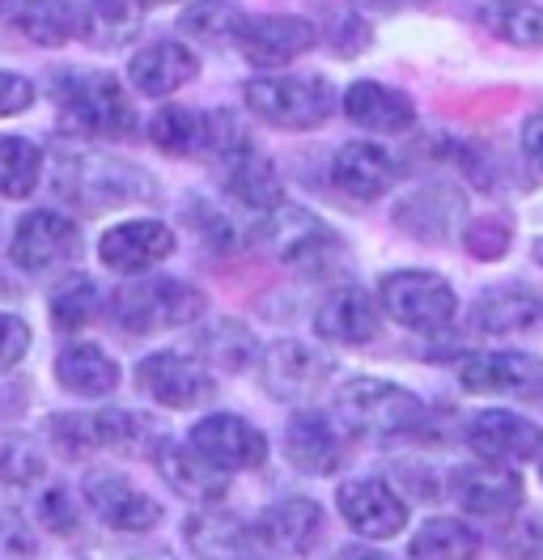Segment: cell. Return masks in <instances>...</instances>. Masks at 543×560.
I'll use <instances>...</instances> for the list:
<instances>
[{"mask_svg": "<svg viewBox=\"0 0 543 560\" xmlns=\"http://www.w3.org/2000/svg\"><path fill=\"white\" fill-rule=\"evenodd\" d=\"M77 489L85 497L90 518L115 535H153L166 523V505L145 485H136V476H128L124 467H111V463L85 467Z\"/></svg>", "mask_w": 543, "mask_h": 560, "instance_id": "cell-8", "label": "cell"}, {"mask_svg": "<svg viewBox=\"0 0 543 560\" xmlns=\"http://www.w3.org/2000/svg\"><path fill=\"white\" fill-rule=\"evenodd\" d=\"M94 433H99V451L102 455H119V458H149L162 429L153 412H140V408H94Z\"/></svg>", "mask_w": 543, "mask_h": 560, "instance_id": "cell-33", "label": "cell"}, {"mask_svg": "<svg viewBox=\"0 0 543 560\" xmlns=\"http://www.w3.org/2000/svg\"><path fill=\"white\" fill-rule=\"evenodd\" d=\"M149 467H153L158 480H162L178 501H187V505H221V501L230 497V485H234L230 471H221V467L208 463L192 442H178V438H170V433L158 438V446H153V455H149Z\"/></svg>", "mask_w": 543, "mask_h": 560, "instance_id": "cell-17", "label": "cell"}, {"mask_svg": "<svg viewBox=\"0 0 543 560\" xmlns=\"http://www.w3.org/2000/svg\"><path fill=\"white\" fill-rule=\"evenodd\" d=\"M509 246H513V225H509V217L501 212H484V217H475L463 225V250L480 259V264H497V259H506Z\"/></svg>", "mask_w": 543, "mask_h": 560, "instance_id": "cell-46", "label": "cell"}, {"mask_svg": "<svg viewBox=\"0 0 543 560\" xmlns=\"http://www.w3.org/2000/svg\"><path fill=\"white\" fill-rule=\"evenodd\" d=\"M34 345V327L18 311H0V374H13Z\"/></svg>", "mask_w": 543, "mask_h": 560, "instance_id": "cell-48", "label": "cell"}, {"mask_svg": "<svg viewBox=\"0 0 543 560\" xmlns=\"http://www.w3.org/2000/svg\"><path fill=\"white\" fill-rule=\"evenodd\" d=\"M38 552H43V539L31 518L13 505H0V560H34Z\"/></svg>", "mask_w": 543, "mask_h": 560, "instance_id": "cell-47", "label": "cell"}, {"mask_svg": "<svg viewBox=\"0 0 543 560\" xmlns=\"http://www.w3.org/2000/svg\"><path fill=\"white\" fill-rule=\"evenodd\" d=\"M81 255V225L60 209H31L18 217L9 234V259L13 268L43 277L56 272Z\"/></svg>", "mask_w": 543, "mask_h": 560, "instance_id": "cell-13", "label": "cell"}, {"mask_svg": "<svg viewBox=\"0 0 543 560\" xmlns=\"http://www.w3.org/2000/svg\"><path fill=\"white\" fill-rule=\"evenodd\" d=\"M531 255H535V264L543 268V238H535V246H531Z\"/></svg>", "mask_w": 543, "mask_h": 560, "instance_id": "cell-55", "label": "cell"}, {"mask_svg": "<svg viewBox=\"0 0 543 560\" xmlns=\"http://www.w3.org/2000/svg\"><path fill=\"white\" fill-rule=\"evenodd\" d=\"M0 485L4 489H43L47 485V455L31 433L0 429Z\"/></svg>", "mask_w": 543, "mask_h": 560, "instance_id": "cell-42", "label": "cell"}, {"mask_svg": "<svg viewBox=\"0 0 543 560\" xmlns=\"http://www.w3.org/2000/svg\"><path fill=\"white\" fill-rule=\"evenodd\" d=\"M467 451L475 458H493V463H531L543 455V429L531 417L513 412V408H484L467 420Z\"/></svg>", "mask_w": 543, "mask_h": 560, "instance_id": "cell-23", "label": "cell"}, {"mask_svg": "<svg viewBox=\"0 0 543 560\" xmlns=\"http://www.w3.org/2000/svg\"><path fill=\"white\" fill-rule=\"evenodd\" d=\"M336 378V361L319 345H305V340H272L264 345L259 357V386L264 395L276 404H289V408H305L310 399H319Z\"/></svg>", "mask_w": 543, "mask_h": 560, "instance_id": "cell-11", "label": "cell"}, {"mask_svg": "<svg viewBox=\"0 0 543 560\" xmlns=\"http://www.w3.org/2000/svg\"><path fill=\"white\" fill-rule=\"evenodd\" d=\"M212 171H217V183H221V196L234 200L238 209L272 212L285 205L280 171L272 166L268 153H259V144L238 149V153H230V158H221Z\"/></svg>", "mask_w": 543, "mask_h": 560, "instance_id": "cell-24", "label": "cell"}, {"mask_svg": "<svg viewBox=\"0 0 543 560\" xmlns=\"http://www.w3.org/2000/svg\"><path fill=\"white\" fill-rule=\"evenodd\" d=\"M382 302L373 298L370 289L361 284H336L319 306H314V336L323 345H339V349H361V345H373L382 336Z\"/></svg>", "mask_w": 543, "mask_h": 560, "instance_id": "cell-20", "label": "cell"}, {"mask_svg": "<svg viewBox=\"0 0 543 560\" xmlns=\"http://www.w3.org/2000/svg\"><path fill=\"white\" fill-rule=\"evenodd\" d=\"M336 510L339 518L348 523L353 535L373 539V544H386L395 535L407 530V501L400 497V489L382 476H357V480H344L336 489Z\"/></svg>", "mask_w": 543, "mask_h": 560, "instance_id": "cell-16", "label": "cell"}, {"mask_svg": "<svg viewBox=\"0 0 543 560\" xmlns=\"http://www.w3.org/2000/svg\"><path fill=\"white\" fill-rule=\"evenodd\" d=\"M192 345L217 374H251V370H259V357H264L259 336L234 315L200 318Z\"/></svg>", "mask_w": 543, "mask_h": 560, "instance_id": "cell-32", "label": "cell"}, {"mask_svg": "<svg viewBox=\"0 0 543 560\" xmlns=\"http://www.w3.org/2000/svg\"><path fill=\"white\" fill-rule=\"evenodd\" d=\"M56 124L72 140H128L140 132V115L128 85L111 72L60 69L51 77Z\"/></svg>", "mask_w": 543, "mask_h": 560, "instance_id": "cell-1", "label": "cell"}, {"mask_svg": "<svg viewBox=\"0 0 543 560\" xmlns=\"http://www.w3.org/2000/svg\"><path fill=\"white\" fill-rule=\"evenodd\" d=\"M56 196L81 212H111L132 209V205H153L158 200V183L145 166H136L119 153H102V149H68L56 158L51 171Z\"/></svg>", "mask_w": 543, "mask_h": 560, "instance_id": "cell-2", "label": "cell"}, {"mask_svg": "<svg viewBox=\"0 0 543 560\" xmlns=\"http://www.w3.org/2000/svg\"><path fill=\"white\" fill-rule=\"evenodd\" d=\"M480 22L513 47H543V4L535 0H484Z\"/></svg>", "mask_w": 543, "mask_h": 560, "instance_id": "cell-40", "label": "cell"}, {"mask_svg": "<svg viewBox=\"0 0 543 560\" xmlns=\"http://www.w3.org/2000/svg\"><path fill=\"white\" fill-rule=\"evenodd\" d=\"M450 497L463 514L484 523H506L522 510V476L509 463L475 458L450 476Z\"/></svg>", "mask_w": 543, "mask_h": 560, "instance_id": "cell-19", "label": "cell"}, {"mask_svg": "<svg viewBox=\"0 0 543 560\" xmlns=\"http://www.w3.org/2000/svg\"><path fill=\"white\" fill-rule=\"evenodd\" d=\"M255 217L259 212L238 209L234 200H208V196H187L183 200V221L217 255H234V250H246L255 243Z\"/></svg>", "mask_w": 543, "mask_h": 560, "instance_id": "cell-31", "label": "cell"}, {"mask_svg": "<svg viewBox=\"0 0 543 560\" xmlns=\"http://www.w3.org/2000/svg\"><path fill=\"white\" fill-rule=\"evenodd\" d=\"M353 433L332 417V408H293L280 429V455L305 480H332L348 467Z\"/></svg>", "mask_w": 543, "mask_h": 560, "instance_id": "cell-10", "label": "cell"}, {"mask_svg": "<svg viewBox=\"0 0 543 560\" xmlns=\"http://www.w3.org/2000/svg\"><path fill=\"white\" fill-rule=\"evenodd\" d=\"M348 4H357L366 13H400L407 4H420V0H348Z\"/></svg>", "mask_w": 543, "mask_h": 560, "instance_id": "cell-54", "label": "cell"}, {"mask_svg": "<svg viewBox=\"0 0 543 560\" xmlns=\"http://www.w3.org/2000/svg\"><path fill=\"white\" fill-rule=\"evenodd\" d=\"M459 383L475 395L543 399V352H475L459 365Z\"/></svg>", "mask_w": 543, "mask_h": 560, "instance_id": "cell-22", "label": "cell"}, {"mask_svg": "<svg viewBox=\"0 0 543 560\" xmlns=\"http://www.w3.org/2000/svg\"><path fill=\"white\" fill-rule=\"evenodd\" d=\"M178 539L192 560H255V552H264L255 523L226 514L221 505H192L183 514Z\"/></svg>", "mask_w": 543, "mask_h": 560, "instance_id": "cell-21", "label": "cell"}, {"mask_svg": "<svg viewBox=\"0 0 543 560\" xmlns=\"http://www.w3.org/2000/svg\"><path fill=\"white\" fill-rule=\"evenodd\" d=\"M106 311V293H102V284L90 272H68L51 284V293H47V318H51V327L56 331H81V327H90L94 318Z\"/></svg>", "mask_w": 543, "mask_h": 560, "instance_id": "cell-36", "label": "cell"}, {"mask_svg": "<svg viewBox=\"0 0 543 560\" xmlns=\"http://www.w3.org/2000/svg\"><path fill=\"white\" fill-rule=\"evenodd\" d=\"M463 191L450 183H425L416 191H407L404 200L395 205V225L412 234L416 243H450L459 234L463 221Z\"/></svg>", "mask_w": 543, "mask_h": 560, "instance_id": "cell-26", "label": "cell"}, {"mask_svg": "<svg viewBox=\"0 0 543 560\" xmlns=\"http://www.w3.org/2000/svg\"><path fill=\"white\" fill-rule=\"evenodd\" d=\"M187 442L200 451L208 463H217L230 476H251L264 471L272 458L268 433L242 412H200L187 429Z\"/></svg>", "mask_w": 543, "mask_h": 560, "instance_id": "cell-12", "label": "cell"}, {"mask_svg": "<svg viewBox=\"0 0 543 560\" xmlns=\"http://www.w3.org/2000/svg\"><path fill=\"white\" fill-rule=\"evenodd\" d=\"M149 140L166 158H208V149H212V110H196V106L178 103L158 106V115L149 119Z\"/></svg>", "mask_w": 543, "mask_h": 560, "instance_id": "cell-34", "label": "cell"}, {"mask_svg": "<svg viewBox=\"0 0 543 560\" xmlns=\"http://www.w3.org/2000/svg\"><path fill=\"white\" fill-rule=\"evenodd\" d=\"M242 103L255 119L280 132H310L336 115V90L314 72H259L242 85Z\"/></svg>", "mask_w": 543, "mask_h": 560, "instance_id": "cell-5", "label": "cell"}, {"mask_svg": "<svg viewBox=\"0 0 543 560\" xmlns=\"http://www.w3.org/2000/svg\"><path fill=\"white\" fill-rule=\"evenodd\" d=\"M522 158H527L531 175L543 178V110H535V115L522 124Z\"/></svg>", "mask_w": 543, "mask_h": 560, "instance_id": "cell-52", "label": "cell"}, {"mask_svg": "<svg viewBox=\"0 0 543 560\" xmlns=\"http://www.w3.org/2000/svg\"><path fill=\"white\" fill-rule=\"evenodd\" d=\"M77 560H178L170 548L145 539V535H81Z\"/></svg>", "mask_w": 543, "mask_h": 560, "instance_id": "cell-45", "label": "cell"}, {"mask_svg": "<svg viewBox=\"0 0 543 560\" xmlns=\"http://www.w3.org/2000/svg\"><path fill=\"white\" fill-rule=\"evenodd\" d=\"M43 149L26 137H0V200H31L43 183Z\"/></svg>", "mask_w": 543, "mask_h": 560, "instance_id": "cell-39", "label": "cell"}, {"mask_svg": "<svg viewBox=\"0 0 543 560\" xmlns=\"http://www.w3.org/2000/svg\"><path fill=\"white\" fill-rule=\"evenodd\" d=\"M332 417L353 433V438H407L425 424V399L407 386L391 383V378H344L332 386Z\"/></svg>", "mask_w": 543, "mask_h": 560, "instance_id": "cell-4", "label": "cell"}, {"mask_svg": "<svg viewBox=\"0 0 543 560\" xmlns=\"http://www.w3.org/2000/svg\"><path fill=\"white\" fill-rule=\"evenodd\" d=\"M480 530L463 518H425L407 539V560H480Z\"/></svg>", "mask_w": 543, "mask_h": 560, "instance_id": "cell-37", "label": "cell"}, {"mask_svg": "<svg viewBox=\"0 0 543 560\" xmlns=\"http://www.w3.org/2000/svg\"><path fill=\"white\" fill-rule=\"evenodd\" d=\"M51 374H56V383L65 386L68 395L99 399V404L111 399L124 383L119 361L102 349L99 340H68L65 349L56 352V361H51Z\"/></svg>", "mask_w": 543, "mask_h": 560, "instance_id": "cell-28", "label": "cell"}, {"mask_svg": "<svg viewBox=\"0 0 543 560\" xmlns=\"http://www.w3.org/2000/svg\"><path fill=\"white\" fill-rule=\"evenodd\" d=\"M242 4L238 0H192L178 13V31L196 38H230L234 43L238 26H242Z\"/></svg>", "mask_w": 543, "mask_h": 560, "instance_id": "cell-44", "label": "cell"}, {"mask_svg": "<svg viewBox=\"0 0 543 560\" xmlns=\"http://www.w3.org/2000/svg\"><path fill=\"white\" fill-rule=\"evenodd\" d=\"M106 318L124 336H158L208 318V293L183 277H124L106 293Z\"/></svg>", "mask_w": 543, "mask_h": 560, "instance_id": "cell-3", "label": "cell"}, {"mask_svg": "<svg viewBox=\"0 0 543 560\" xmlns=\"http://www.w3.org/2000/svg\"><path fill=\"white\" fill-rule=\"evenodd\" d=\"M332 183L348 200L373 205V200H382L400 183V162L378 140H348V144H339L336 158H332Z\"/></svg>", "mask_w": 543, "mask_h": 560, "instance_id": "cell-25", "label": "cell"}, {"mask_svg": "<svg viewBox=\"0 0 543 560\" xmlns=\"http://www.w3.org/2000/svg\"><path fill=\"white\" fill-rule=\"evenodd\" d=\"M178 250V238L162 217H128L106 225L99 238V264L111 277H145Z\"/></svg>", "mask_w": 543, "mask_h": 560, "instance_id": "cell-15", "label": "cell"}, {"mask_svg": "<svg viewBox=\"0 0 543 560\" xmlns=\"http://www.w3.org/2000/svg\"><path fill=\"white\" fill-rule=\"evenodd\" d=\"M319 26L310 18H298V13H251L242 18L234 35L238 56L259 72H276L293 60H302L305 51H314L319 43Z\"/></svg>", "mask_w": 543, "mask_h": 560, "instance_id": "cell-14", "label": "cell"}, {"mask_svg": "<svg viewBox=\"0 0 543 560\" xmlns=\"http://www.w3.org/2000/svg\"><path fill=\"white\" fill-rule=\"evenodd\" d=\"M196 72H200V56L187 43H178V38H153V43L136 47L132 65H128V85H132L140 98H170Z\"/></svg>", "mask_w": 543, "mask_h": 560, "instance_id": "cell-27", "label": "cell"}, {"mask_svg": "<svg viewBox=\"0 0 543 560\" xmlns=\"http://www.w3.org/2000/svg\"><path fill=\"white\" fill-rule=\"evenodd\" d=\"M0 18L38 47H65L77 35V9L68 0H0Z\"/></svg>", "mask_w": 543, "mask_h": 560, "instance_id": "cell-35", "label": "cell"}, {"mask_svg": "<svg viewBox=\"0 0 543 560\" xmlns=\"http://www.w3.org/2000/svg\"><path fill=\"white\" fill-rule=\"evenodd\" d=\"M509 560H543V518H527L506 530Z\"/></svg>", "mask_w": 543, "mask_h": 560, "instance_id": "cell-51", "label": "cell"}, {"mask_svg": "<svg viewBox=\"0 0 543 560\" xmlns=\"http://www.w3.org/2000/svg\"><path fill=\"white\" fill-rule=\"evenodd\" d=\"M85 497L81 489H68V485H43L34 492V523L43 526L47 535L56 539H81L85 535Z\"/></svg>", "mask_w": 543, "mask_h": 560, "instance_id": "cell-41", "label": "cell"}, {"mask_svg": "<svg viewBox=\"0 0 543 560\" xmlns=\"http://www.w3.org/2000/svg\"><path fill=\"white\" fill-rule=\"evenodd\" d=\"M136 390L162 408V412H200L221 395V374L204 361L200 352L183 349H153L136 361L132 370Z\"/></svg>", "mask_w": 543, "mask_h": 560, "instance_id": "cell-6", "label": "cell"}, {"mask_svg": "<svg viewBox=\"0 0 543 560\" xmlns=\"http://www.w3.org/2000/svg\"><path fill=\"white\" fill-rule=\"evenodd\" d=\"M251 246H264L280 264H289L298 272H310V277L327 272L344 255V238H339L336 230L323 217H314L310 209H298L289 200L280 209L255 217V243Z\"/></svg>", "mask_w": 543, "mask_h": 560, "instance_id": "cell-7", "label": "cell"}, {"mask_svg": "<svg viewBox=\"0 0 543 560\" xmlns=\"http://www.w3.org/2000/svg\"><path fill=\"white\" fill-rule=\"evenodd\" d=\"M319 35L327 38V47H332L336 56H357V51L370 47V26H366V18L357 13V4L344 9L339 18H332V26H323Z\"/></svg>", "mask_w": 543, "mask_h": 560, "instance_id": "cell-49", "label": "cell"}, {"mask_svg": "<svg viewBox=\"0 0 543 560\" xmlns=\"http://www.w3.org/2000/svg\"><path fill=\"white\" fill-rule=\"evenodd\" d=\"M34 81L13 69H0V119H13V115H26L34 106Z\"/></svg>", "mask_w": 543, "mask_h": 560, "instance_id": "cell-50", "label": "cell"}, {"mask_svg": "<svg viewBox=\"0 0 543 560\" xmlns=\"http://www.w3.org/2000/svg\"><path fill=\"white\" fill-rule=\"evenodd\" d=\"M540 480H543V455H540Z\"/></svg>", "mask_w": 543, "mask_h": 560, "instance_id": "cell-57", "label": "cell"}, {"mask_svg": "<svg viewBox=\"0 0 543 560\" xmlns=\"http://www.w3.org/2000/svg\"><path fill=\"white\" fill-rule=\"evenodd\" d=\"M43 442L68 463H85V458L102 455L99 433H94V412H81V408L47 412L43 417Z\"/></svg>", "mask_w": 543, "mask_h": 560, "instance_id": "cell-43", "label": "cell"}, {"mask_svg": "<svg viewBox=\"0 0 543 560\" xmlns=\"http://www.w3.org/2000/svg\"><path fill=\"white\" fill-rule=\"evenodd\" d=\"M472 331L480 336H518L543 323V298L527 284H488L472 302Z\"/></svg>", "mask_w": 543, "mask_h": 560, "instance_id": "cell-29", "label": "cell"}, {"mask_svg": "<svg viewBox=\"0 0 543 560\" xmlns=\"http://www.w3.org/2000/svg\"><path fill=\"white\" fill-rule=\"evenodd\" d=\"M339 106H344L348 124L366 128L373 137H400V132H407V128L416 124L412 98H407L404 90L382 85V81H353V85L344 90Z\"/></svg>", "mask_w": 543, "mask_h": 560, "instance_id": "cell-30", "label": "cell"}, {"mask_svg": "<svg viewBox=\"0 0 543 560\" xmlns=\"http://www.w3.org/2000/svg\"><path fill=\"white\" fill-rule=\"evenodd\" d=\"M378 302L391 323H400L407 331L434 336L446 331L459 315V298L450 289V280L429 272V268H400L378 280Z\"/></svg>", "mask_w": 543, "mask_h": 560, "instance_id": "cell-9", "label": "cell"}, {"mask_svg": "<svg viewBox=\"0 0 543 560\" xmlns=\"http://www.w3.org/2000/svg\"><path fill=\"white\" fill-rule=\"evenodd\" d=\"M255 535H259V548L272 557H310V552H319V544L327 535V514L314 497L293 492V497H280L255 514Z\"/></svg>", "mask_w": 543, "mask_h": 560, "instance_id": "cell-18", "label": "cell"}, {"mask_svg": "<svg viewBox=\"0 0 543 560\" xmlns=\"http://www.w3.org/2000/svg\"><path fill=\"white\" fill-rule=\"evenodd\" d=\"M140 31V0H85L77 9V35L90 47L115 51Z\"/></svg>", "mask_w": 543, "mask_h": 560, "instance_id": "cell-38", "label": "cell"}, {"mask_svg": "<svg viewBox=\"0 0 543 560\" xmlns=\"http://www.w3.org/2000/svg\"><path fill=\"white\" fill-rule=\"evenodd\" d=\"M145 9H158V4H170V0H140Z\"/></svg>", "mask_w": 543, "mask_h": 560, "instance_id": "cell-56", "label": "cell"}, {"mask_svg": "<svg viewBox=\"0 0 543 560\" xmlns=\"http://www.w3.org/2000/svg\"><path fill=\"white\" fill-rule=\"evenodd\" d=\"M336 560H400V557H395V552H386V548H378L373 539H361V544L339 548Z\"/></svg>", "mask_w": 543, "mask_h": 560, "instance_id": "cell-53", "label": "cell"}]
</instances>
